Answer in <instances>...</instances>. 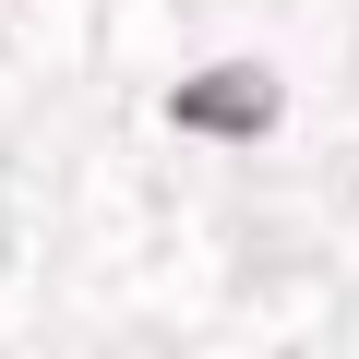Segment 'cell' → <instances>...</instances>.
Masks as SVG:
<instances>
[{
	"label": "cell",
	"mask_w": 359,
	"mask_h": 359,
	"mask_svg": "<svg viewBox=\"0 0 359 359\" xmlns=\"http://www.w3.org/2000/svg\"><path fill=\"white\" fill-rule=\"evenodd\" d=\"M276 120V72H192L180 84V132H264Z\"/></svg>",
	"instance_id": "cell-1"
}]
</instances>
